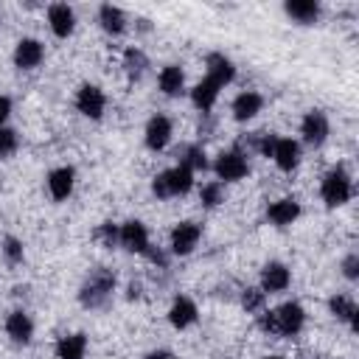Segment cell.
<instances>
[{
	"label": "cell",
	"mask_w": 359,
	"mask_h": 359,
	"mask_svg": "<svg viewBox=\"0 0 359 359\" xmlns=\"http://www.w3.org/2000/svg\"><path fill=\"white\" fill-rule=\"evenodd\" d=\"M115 272L107 269V266H95L87 272V278L81 280L79 286V303L84 309H104L109 300H112V292H115Z\"/></svg>",
	"instance_id": "6da1fadb"
},
{
	"label": "cell",
	"mask_w": 359,
	"mask_h": 359,
	"mask_svg": "<svg viewBox=\"0 0 359 359\" xmlns=\"http://www.w3.org/2000/svg\"><path fill=\"white\" fill-rule=\"evenodd\" d=\"M353 196V177L348 174L345 165H334L323 174L320 180V199L325 202V208H342L348 205Z\"/></svg>",
	"instance_id": "7a4b0ae2"
},
{
	"label": "cell",
	"mask_w": 359,
	"mask_h": 359,
	"mask_svg": "<svg viewBox=\"0 0 359 359\" xmlns=\"http://www.w3.org/2000/svg\"><path fill=\"white\" fill-rule=\"evenodd\" d=\"M194 188V171H188L185 165H171L165 171H160L151 180V194L157 199H174V196H185Z\"/></svg>",
	"instance_id": "3957f363"
},
{
	"label": "cell",
	"mask_w": 359,
	"mask_h": 359,
	"mask_svg": "<svg viewBox=\"0 0 359 359\" xmlns=\"http://www.w3.org/2000/svg\"><path fill=\"white\" fill-rule=\"evenodd\" d=\"M306 325V309L297 300H286L272 309V337H297Z\"/></svg>",
	"instance_id": "277c9868"
},
{
	"label": "cell",
	"mask_w": 359,
	"mask_h": 359,
	"mask_svg": "<svg viewBox=\"0 0 359 359\" xmlns=\"http://www.w3.org/2000/svg\"><path fill=\"white\" fill-rule=\"evenodd\" d=\"M213 174L219 182H241L250 174V157L238 149H227L213 160Z\"/></svg>",
	"instance_id": "5b68a950"
},
{
	"label": "cell",
	"mask_w": 359,
	"mask_h": 359,
	"mask_svg": "<svg viewBox=\"0 0 359 359\" xmlns=\"http://www.w3.org/2000/svg\"><path fill=\"white\" fill-rule=\"evenodd\" d=\"M331 135V123H328V115L323 109H309L300 121V137L306 146L311 149H320Z\"/></svg>",
	"instance_id": "8992f818"
},
{
	"label": "cell",
	"mask_w": 359,
	"mask_h": 359,
	"mask_svg": "<svg viewBox=\"0 0 359 359\" xmlns=\"http://www.w3.org/2000/svg\"><path fill=\"white\" fill-rule=\"evenodd\" d=\"M118 247H123L126 252H135V255H146V250L151 247L146 224L137 222V219H129V222L118 224Z\"/></svg>",
	"instance_id": "52a82bcc"
},
{
	"label": "cell",
	"mask_w": 359,
	"mask_h": 359,
	"mask_svg": "<svg viewBox=\"0 0 359 359\" xmlns=\"http://www.w3.org/2000/svg\"><path fill=\"white\" fill-rule=\"evenodd\" d=\"M199 238H202V224H199V222H191V219L180 222V224L171 230V238H168L171 255H180V258H182V255H191V252L196 250Z\"/></svg>",
	"instance_id": "ba28073f"
},
{
	"label": "cell",
	"mask_w": 359,
	"mask_h": 359,
	"mask_svg": "<svg viewBox=\"0 0 359 359\" xmlns=\"http://www.w3.org/2000/svg\"><path fill=\"white\" fill-rule=\"evenodd\" d=\"M76 109L90 118V121H101L104 118V109H107V95L98 84H81L76 90Z\"/></svg>",
	"instance_id": "9c48e42d"
},
{
	"label": "cell",
	"mask_w": 359,
	"mask_h": 359,
	"mask_svg": "<svg viewBox=\"0 0 359 359\" xmlns=\"http://www.w3.org/2000/svg\"><path fill=\"white\" fill-rule=\"evenodd\" d=\"M174 137V123L168 115H151L143 129V143L149 151H163Z\"/></svg>",
	"instance_id": "30bf717a"
},
{
	"label": "cell",
	"mask_w": 359,
	"mask_h": 359,
	"mask_svg": "<svg viewBox=\"0 0 359 359\" xmlns=\"http://www.w3.org/2000/svg\"><path fill=\"white\" fill-rule=\"evenodd\" d=\"M292 283V269L283 264V261H266L264 269H261V292L264 294H278V292H286Z\"/></svg>",
	"instance_id": "8fae6325"
},
{
	"label": "cell",
	"mask_w": 359,
	"mask_h": 359,
	"mask_svg": "<svg viewBox=\"0 0 359 359\" xmlns=\"http://www.w3.org/2000/svg\"><path fill=\"white\" fill-rule=\"evenodd\" d=\"M48 28L56 39H67L76 31V11L67 3H50L48 6Z\"/></svg>",
	"instance_id": "7c38bea8"
},
{
	"label": "cell",
	"mask_w": 359,
	"mask_h": 359,
	"mask_svg": "<svg viewBox=\"0 0 359 359\" xmlns=\"http://www.w3.org/2000/svg\"><path fill=\"white\" fill-rule=\"evenodd\" d=\"M45 185H48V194H50L53 202H65L76 188V168L73 165H59V168L48 171Z\"/></svg>",
	"instance_id": "4fadbf2b"
},
{
	"label": "cell",
	"mask_w": 359,
	"mask_h": 359,
	"mask_svg": "<svg viewBox=\"0 0 359 359\" xmlns=\"http://www.w3.org/2000/svg\"><path fill=\"white\" fill-rule=\"evenodd\" d=\"M11 59H14V67H17V70H34V67H39L42 59H45V45H42L39 39H34V36H22V39L17 42Z\"/></svg>",
	"instance_id": "5bb4252c"
},
{
	"label": "cell",
	"mask_w": 359,
	"mask_h": 359,
	"mask_svg": "<svg viewBox=\"0 0 359 359\" xmlns=\"http://www.w3.org/2000/svg\"><path fill=\"white\" fill-rule=\"evenodd\" d=\"M205 76H208L210 81H216L219 87H227V84L236 81V65H233L230 56L213 50V53L205 56Z\"/></svg>",
	"instance_id": "9a60e30c"
},
{
	"label": "cell",
	"mask_w": 359,
	"mask_h": 359,
	"mask_svg": "<svg viewBox=\"0 0 359 359\" xmlns=\"http://www.w3.org/2000/svg\"><path fill=\"white\" fill-rule=\"evenodd\" d=\"M300 213H303V208H300V202H297L294 196H283V199H275V202L266 205V219H269V224H275V227H289V224H294V222L300 219Z\"/></svg>",
	"instance_id": "2e32d148"
},
{
	"label": "cell",
	"mask_w": 359,
	"mask_h": 359,
	"mask_svg": "<svg viewBox=\"0 0 359 359\" xmlns=\"http://www.w3.org/2000/svg\"><path fill=\"white\" fill-rule=\"evenodd\" d=\"M196 320H199V309H196L194 297L177 294V297L171 300V306H168V323H171L177 331H185V328H191Z\"/></svg>",
	"instance_id": "e0dca14e"
},
{
	"label": "cell",
	"mask_w": 359,
	"mask_h": 359,
	"mask_svg": "<svg viewBox=\"0 0 359 359\" xmlns=\"http://www.w3.org/2000/svg\"><path fill=\"white\" fill-rule=\"evenodd\" d=\"M3 328H6V337H8L14 345H28V342L34 339V320H31V314L22 311V309H14V311L6 317Z\"/></svg>",
	"instance_id": "ac0fdd59"
},
{
	"label": "cell",
	"mask_w": 359,
	"mask_h": 359,
	"mask_svg": "<svg viewBox=\"0 0 359 359\" xmlns=\"http://www.w3.org/2000/svg\"><path fill=\"white\" fill-rule=\"evenodd\" d=\"M300 157H303L300 143L292 140V137H278L275 146H272V154H269V160H272L280 171H286V174L300 165Z\"/></svg>",
	"instance_id": "d6986e66"
},
{
	"label": "cell",
	"mask_w": 359,
	"mask_h": 359,
	"mask_svg": "<svg viewBox=\"0 0 359 359\" xmlns=\"http://www.w3.org/2000/svg\"><path fill=\"white\" fill-rule=\"evenodd\" d=\"M261 109H264V95L255 93V90H244V93H238V95L233 98V104H230V112H233V118H236L238 123L252 121Z\"/></svg>",
	"instance_id": "ffe728a7"
},
{
	"label": "cell",
	"mask_w": 359,
	"mask_h": 359,
	"mask_svg": "<svg viewBox=\"0 0 359 359\" xmlns=\"http://www.w3.org/2000/svg\"><path fill=\"white\" fill-rule=\"evenodd\" d=\"M98 25L101 31H107L109 36H121L126 28H129V17L121 6H112V3H104L98 6Z\"/></svg>",
	"instance_id": "44dd1931"
},
{
	"label": "cell",
	"mask_w": 359,
	"mask_h": 359,
	"mask_svg": "<svg viewBox=\"0 0 359 359\" xmlns=\"http://www.w3.org/2000/svg\"><path fill=\"white\" fill-rule=\"evenodd\" d=\"M283 11L292 22L297 25H314L320 20V3L317 0H286L283 3Z\"/></svg>",
	"instance_id": "7402d4cb"
},
{
	"label": "cell",
	"mask_w": 359,
	"mask_h": 359,
	"mask_svg": "<svg viewBox=\"0 0 359 359\" xmlns=\"http://www.w3.org/2000/svg\"><path fill=\"white\" fill-rule=\"evenodd\" d=\"M157 87H160V93L168 95V98L182 95V93H185V70H182L180 65H165V67H160V73H157Z\"/></svg>",
	"instance_id": "603a6c76"
},
{
	"label": "cell",
	"mask_w": 359,
	"mask_h": 359,
	"mask_svg": "<svg viewBox=\"0 0 359 359\" xmlns=\"http://www.w3.org/2000/svg\"><path fill=\"white\" fill-rule=\"evenodd\" d=\"M219 93H222V87L205 76L202 81H196V84L191 87V101H194V107H196L199 112H205V115H208V112L216 107Z\"/></svg>",
	"instance_id": "cb8c5ba5"
},
{
	"label": "cell",
	"mask_w": 359,
	"mask_h": 359,
	"mask_svg": "<svg viewBox=\"0 0 359 359\" xmlns=\"http://www.w3.org/2000/svg\"><path fill=\"white\" fill-rule=\"evenodd\" d=\"M328 311H331L339 323L356 328V314H359V309H356V300H353L351 294H342V292L331 294V300H328Z\"/></svg>",
	"instance_id": "d4e9b609"
},
{
	"label": "cell",
	"mask_w": 359,
	"mask_h": 359,
	"mask_svg": "<svg viewBox=\"0 0 359 359\" xmlns=\"http://www.w3.org/2000/svg\"><path fill=\"white\" fill-rule=\"evenodd\" d=\"M87 356V337L81 331L65 334L56 342V359H84Z\"/></svg>",
	"instance_id": "484cf974"
},
{
	"label": "cell",
	"mask_w": 359,
	"mask_h": 359,
	"mask_svg": "<svg viewBox=\"0 0 359 359\" xmlns=\"http://www.w3.org/2000/svg\"><path fill=\"white\" fill-rule=\"evenodd\" d=\"M177 165H185L188 171L196 174V171H205L210 163H208V154H205V149L199 143H185L177 151Z\"/></svg>",
	"instance_id": "4316f807"
},
{
	"label": "cell",
	"mask_w": 359,
	"mask_h": 359,
	"mask_svg": "<svg viewBox=\"0 0 359 359\" xmlns=\"http://www.w3.org/2000/svg\"><path fill=\"white\" fill-rule=\"evenodd\" d=\"M123 73L129 76V79H143V73L149 70V56H146V50L143 48H137V45H132V48H126L123 50Z\"/></svg>",
	"instance_id": "83f0119b"
},
{
	"label": "cell",
	"mask_w": 359,
	"mask_h": 359,
	"mask_svg": "<svg viewBox=\"0 0 359 359\" xmlns=\"http://www.w3.org/2000/svg\"><path fill=\"white\" fill-rule=\"evenodd\" d=\"M224 199H227L224 182H219V180L202 182V188H199V202H202V208H219Z\"/></svg>",
	"instance_id": "f1b7e54d"
},
{
	"label": "cell",
	"mask_w": 359,
	"mask_h": 359,
	"mask_svg": "<svg viewBox=\"0 0 359 359\" xmlns=\"http://www.w3.org/2000/svg\"><path fill=\"white\" fill-rule=\"evenodd\" d=\"M241 306H244L247 314H258V311H264V306H266V294H264L258 286H247V289L241 292Z\"/></svg>",
	"instance_id": "f546056e"
},
{
	"label": "cell",
	"mask_w": 359,
	"mask_h": 359,
	"mask_svg": "<svg viewBox=\"0 0 359 359\" xmlns=\"http://www.w3.org/2000/svg\"><path fill=\"white\" fill-rule=\"evenodd\" d=\"M0 250H3V258H6L8 264H22V261H25V247H22V241H20L17 236H6Z\"/></svg>",
	"instance_id": "4dcf8cb0"
},
{
	"label": "cell",
	"mask_w": 359,
	"mask_h": 359,
	"mask_svg": "<svg viewBox=\"0 0 359 359\" xmlns=\"http://www.w3.org/2000/svg\"><path fill=\"white\" fill-rule=\"evenodd\" d=\"M20 149V135L11 126H0V157H11Z\"/></svg>",
	"instance_id": "1f68e13d"
},
{
	"label": "cell",
	"mask_w": 359,
	"mask_h": 359,
	"mask_svg": "<svg viewBox=\"0 0 359 359\" xmlns=\"http://www.w3.org/2000/svg\"><path fill=\"white\" fill-rule=\"evenodd\" d=\"M95 238H98L107 250H115V247H118V224H115V222H101L98 230H95Z\"/></svg>",
	"instance_id": "d6a6232c"
},
{
	"label": "cell",
	"mask_w": 359,
	"mask_h": 359,
	"mask_svg": "<svg viewBox=\"0 0 359 359\" xmlns=\"http://www.w3.org/2000/svg\"><path fill=\"white\" fill-rule=\"evenodd\" d=\"M339 269H342V275H345L348 280H359V255H356V252H348V255L342 258Z\"/></svg>",
	"instance_id": "836d02e7"
},
{
	"label": "cell",
	"mask_w": 359,
	"mask_h": 359,
	"mask_svg": "<svg viewBox=\"0 0 359 359\" xmlns=\"http://www.w3.org/2000/svg\"><path fill=\"white\" fill-rule=\"evenodd\" d=\"M11 118V98L8 95H0V126H6Z\"/></svg>",
	"instance_id": "e575fe53"
},
{
	"label": "cell",
	"mask_w": 359,
	"mask_h": 359,
	"mask_svg": "<svg viewBox=\"0 0 359 359\" xmlns=\"http://www.w3.org/2000/svg\"><path fill=\"white\" fill-rule=\"evenodd\" d=\"M264 359H286V356H278V353H272V356H264Z\"/></svg>",
	"instance_id": "d590c367"
},
{
	"label": "cell",
	"mask_w": 359,
	"mask_h": 359,
	"mask_svg": "<svg viewBox=\"0 0 359 359\" xmlns=\"http://www.w3.org/2000/svg\"><path fill=\"white\" fill-rule=\"evenodd\" d=\"M168 359H177V356H174V353H171V356H168Z\"/></svg>",
	"instance_id": "8d00e7d4"
}]
</instances>
